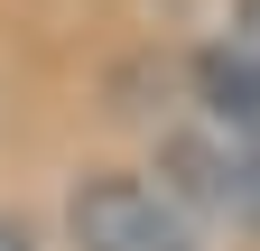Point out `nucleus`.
Instances as JSON below:
<instances>
[{
    "label": "nucleus",
    "instance_id": "obj_1",
    "mask_svg": "<svg viewBox=\"0 0 260 251\" xmlns=\"http://www.w3.org/2000/svg\"><path fill=\"white\" fill-rule=\"evenodd\" d=\"M149 177L177 196V214L195 233L214 224V233H251L260 242V140L251 131H223V121L186 112V121L158 131V168Z\"/></svg>",
    "mask_w": 260,
    "mask_h": 251
},
{
    "label": "nucleus",
    "instance_id": "obj_2",
    "mask_svg": "<svg viewBox=\"0 0 260 251\" xmlns=\"http://www.w3.org/2000/svg\"><path fill=\"white\" fill-rule=\"evenodd\" d=\"M65 242L75 251H205V233L177 214V196L130 168H103L65 196Z\"/></svg>",
    "mask_w": 260,
    "mask_h": 251
},
{
    "label": "nucleus",
    "instance_id": "obj_3",
    "mask_svg": "<svg viewBox=\"0 0 260 251\" xmlns=\"http://www.w3.org/2000/svg\"><path fill=\"white\" fill-rule=\"evenodd\" d=\"M186 84H195V112H205V121L260 140V56H242L233 38H214V47H195Z\"/></svg>",
    "mask_w": 260,
    "mask_h": 251
},
{
    "label": "nucleus",
    "instance_id": "obj_4",
    "mask_svg": "<svg viewBox=\"0 0 260 251\" xmlns=\"http://www.w3.org/2000/svg\"><path fill=\"white\" fill-rule=\"evenodd\" d=\"M223 38L242 56H260V0H233V10H223Z\"/></svg>",
    "mask_w": 260,
    "mask_h": 251
},
{
    "label": "nucleus",
    "instance_id": "obj_5",
    "mask_svg": "<svg viewBox=\"0 0 260 251\" xmlns=\"http://www.w3.org/2000/svg\"><path fill=\"white\" fill-rule=\"evenodd\" d=\"M0 251H38V233H28V224H19L10 205H0Z\"/></svg>",
    "mask_w": 260,
    "mask_h": 251
}]
</instances>
